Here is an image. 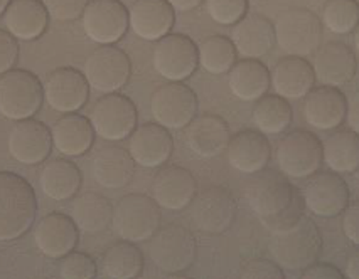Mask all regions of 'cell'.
Returning a JSON list of instances; mask_svg holds the SVG:
<instances>
[{"mask_svg": "<svg viewBox=\"0 0 359 279\" xmlns=\"http://www.w3.org/2000/svg\"><path fill=\"white\" fill-rule=\"evenodd\" d=\"M302 201L307 210L317 217H337L349 203L348 183L339 173L316 172L304 185Z\"/></svg>", "mask_w": 359, "mask_h": 279, "instance_id": "cell-15", "label": "cell"}, {"mask_svg": "<svg viewBox=\"0 0 359 279\" xmlns=\"http://www.w3.org/2000/svg\"><path fill=\"white\" fill-rule=\"evenodd\" d=\"M149 254L162 273L181 274L193 268L198 244L189 229L179 224H169L150 237Z\"/></svg>", "mask_w": 359, "mask_h": 279, "instance_id": "cell-5", "label": "cell"}, {"mask_svg": "<svg viewBox=\"0 0 359 279\" xmlns=\"http://www.w3.org/2000/svg\"><path fill=\"white\" fill-rule=\"evenodd\" d=\"M137 108L130 98L118 93L100 98L90 111V123L95 135L107 141H122L130 138L137 128Z\"/></svg>", "mask_w": 359, "mask_h": 279, "instance_id": "cell-11", "label": "cell"}, {"mask_svg": "<svg viewBox=\"0 0 359 279\" xmlns=\"http://www.w3.org/2000/svg\"><path fill=\"white\" fill-rule=\"evenodd\" d=\"M19 57L18 39L7 31H0V76L14 68Z\"/></svg>", "mask_w": 359, "mask_h": 279, "instance_id": "cell-43", "label": "cell"}, {"mask_svg": "<svg viewBox=\"0 0 359 279\" xmlns=\"http://www.w3.org/2000/svg\"><path fill=\"white\" fill-rule=\"evenodd\" d=\"M128 152L137 165L144 169H158L172 157L174 140L167 128L158 123H145L133 130L128 141Z\"/></svg>", "mask_w": 359, "mask_h": 279, "instance_id": "cell-20", "label": "cell"}, {"mask_svg": "<svg viewBox=\"0 0 359 279\" xmlns=\"http://www.w3.org/2000/svg\"><path fill=\"white\" fill-rule=\"evenodd\" d=\"M342 276L344 274L336 266L319 261H316L314 264H311L307 269L302 271L304 279H342Z\"/></svg>", "mask_w": 359, "mask_h": 279, "instance_id": "cell-45", "label": "cell"}, {"mask_svg": "<svg viewBox=\"0 0 359 279\" xmlns=\"http://www.w3.org/2000/svg\"><path fill=\"white\" fill-rule=\"evenodd\" d=\"M342 232L351 244L359 248V201L348 203L342 210Z\"/></svg>", "mask_w": 359, "mask_h": 279, "instance_id": "cell-44", "label": "cell"}, {"mask_svg": "<svg viewBox=\"0 0 359 279\" xmlns=\"http://www.w3.org/2000/svg\"><path fill=\"white\" fill-rule=\"evenodd\" d=\"M323 26L332 34H351L359 24L358 0H327L320 15Z\"/></svg>", "mask_w": 359, "mask_h": 279, "instance_id": "cell-38", "label": "cell"}, {"mask_svg": "<svg viewBox=\"0 0 359 279\" xmlns=\"http://www.w3.org/2000/svg\"><path fill=\"white\" fill-rule=\"evenodd\" d=\"M346 122L349 128L359 135V90L348 99V113H346Z\"/></svg>", "mask_w": 359, "mask_h": 279, "instance_id": "cell-46", "label": "cell"}, {"mask_svg": "<svg viewBox=\"0 0 359 279\" xmlns=\"http://www.w3.org/2000/svg\"><path fill=\"white\" fill-rule=\"evenodd\" d=\"M198 96L182 83L157 87L150 98V113L156 123L167 130H184L198 116Z\"/></svg>", "mask_w": 359, "mask_h": 279, "instance_id": "cell-10", "label": "cell"}, {"mask_svg": "<svg viewBox=\"0 0 359 279\" xmlns=\"http://www.w3.org/2000/svg\"><path fill=\"white\" fill-rule=\"evenodd\" d=\"M312 69H314L316 81L323 86H346L356 76V54L342 43L324 44L316 51Z\"/></svg>", "mask_w": 359, "mask_h": 279, "instance_id": "cell-24", "label": "cell"}, {"mask_svg": "<svg viewBox=\"0 0 359 279\" xmlns=\"http://www.w3.org/2000/svg\"><path fill=\"white\" fill-rule=\"evenodd\" d=\"M83 74L91 90L102 94L116 93L130 79L132 62L122 49L115 45H102L88 56Z\"/></svg>", "mask_w": 359, "mask_h": 279, "instance_id": "cell-13", "label": "cell"}, {"mask_svg": "<svg viewBox=\"0 0 359 279\" xmlns=\"http://www.w3.org/2000/svg\"><path fill=\"white\" fill-rule=\"evenodd\" d=\"M348 99L332 86L312 87L304 98L302 115L309 127L317 131H334L346 122Z\"/></svg>", "mask_w": 359, "mask_h": 279, "instance_id": "cell-18", "label": "cell"}, {"mask_svg": "<svg viewBox=\"0 0 359 279\" xmlns=\"http://www.w3.org/2000/svg\"><path fill=\"white\" fill-rule=\"evenodd\" d=\"M238 206L233 194L224 187H208L196 194L189 206V219L199 232L221 236L233 226Z\"/></svg>", "mask_w": 359, "mask_h": 279, "instance_id": "cell-9", "label": "cell"}, {"mask_svg": "<svg viewBox=\"0 0 359 279\" xmlns=\"http://www.w3.org/2000/svg\"><path fill=\"white\" fill-rule=\"evenodd\" d=\"M172 6L174 10L177 12H189L198 9L203 3V0H167Z\"/></svg>", "mask_w": 359, "mask_h": 279, "instance_id": "cell-48", "label": "cell"}, {"mask_svg": "<svg viewBox=\"0 0 359 279\" xmlns=\"http://www.w3.org/2000/svg\"><path fill=\"white\" fill-rule=\"evenodd\" d=\"M85 34L100 45H114L127 34L128 10L120 0H90L81 15Z\"/></svg>", "mask_w": 359, "mask_h": 279, "instance_id": "cell-14", "label": "cell"}, {"mask_svg": "<svg viewBox=\"0 0 359 279\" xmlns=\"http://www.w3.org/2000/svg\"><path fill=\"white\" fill-rule=\"evenodd\" d=\"M49 14L43 0H11L4 12V24L19 41H36L48 29Z\"/></svg>", "mask_w": 359, "mask_h": 279, "instance_id": "cell-29", "label": "cell"}, {"mask_svg": "<svg viewBox=\"0 0 359 279\" xmlns=\"http://www.w3.org/2000/svg\"><path fill=\"white\" fill-rule=\"evenodd\" d=\"M229 127L218 115H201L184 128V143L199 158H215L226 152Z\"/></svg>", "mask_w": 359, "mask_h": 279, "instance_id": "cell-23", "label": "cell"}, {"mask_svg": "<svg viewBox=\"0 0 359 279\" xmlns=\"http://www.w3.org/2000/svg\"><path fill=\"white\" fill-rule=\"evenodd\" d=\"M175 10L167 0H135L128 10V24L133 34L149 43L170 34Z\"/></svg>", "mask_w": 359, "mask_h": 279, "instance_id": "cell-22", "label": "cell"}, {"mask_svg": "<svg viewBox=\"0 0 359 279\" xmlns=\"http://www.w3.org/2000/svg\"><path fill=\"white\" fill-rule=\"evenodd\" d=\"M199 66L206 71V73L219 74L229 73V69L236 64L238 52L235 44L226 36H210L199 44L198 48Z\"/></svg>", "mask_w": 359, "mask_h": 279, "instance_id": "cell-37", "label": "cell"}, {"mask_svg": "<svg viewBox=\"0 0 359 279\" xmlns=\"http://www.w3.org/2000/svg\"><path fill=\"white\" fill-rule=\"evenodd\" d=\"M229 91L246 103H255L270 90V71L258 59H241L229 69Z\"/></svg>", "mask_w": 359, "mask_h": 279, "instance_id": "cell-31", "label": "cell"}, {"mask_svg": "<svg viewBox=\"0 0 359 279\" xmlns=\"http://www.w3.org/2000/svg\"><path fill=\"white\" fill-rule=\"evenodd\" d=\"M39 183L46 197L53 199L54 202H65L76 197L81 189L83 175L73 162L54 158L41 170Z\"/></svg>", "mask_w": 359, "mask_h": 279, "instance_id": "cell-32", "label": "cell"}, {"mask_svg": "<svg viewBox=\"0 0 359 279\" xmlns=\"http://www.w3.org/2000/svg\"><path fill=\"white\" fill-rule=\"evenodd\" d=\"M161 207L144 194H127L114 207L111 227L116 237L139 244L150 241L161 229Z\"/></svg>", "mask_w": 359, "mask_h": 279, "instance_id": "cell-4", "label": "cell"}, {"mask_svg": "<svg viewBox=\"0 0 359 279\" xmlns=\"http://www.w3.org/2000/svg\"><path fill=\"white\" fill-rule=\"evenodd\" d=\"M44 99L51 110L68 115L78 113L90 98V85L85 74L73 68L54 69L44 81Z\"/></svg>", "mask_w": 359, "mask_h": 279, "instance_id": "cell-16", "label": "cell"}, {"mask_svg": "<svg viewBox=\"0 0 359 279\" xmlns=\"http://www.w3.org/2000/svg\"><path fill=\"white\" fill-rule=\"evenodd\" d=\"M269 251L283 271L299 273L319 261L323 236L314 220L302 214L294 224L272 232Z\"/></svg>", "mask_w": 359, "mask_h": 279, "instance_id": "cell-2", "label": "cell"}, {"mask_svg": "<svg viewBox=\"0 0 359 279\" xmlns=\"http://www.w3.org/2000/svg\"><path fill=\"white\" fill-rule=\"evenodd\" d=\"M9 3H11V0H0V15L6 12L7 7H9Z\"/></svg>", "mask_w": 359, "mask_h": 279, "instance_id": "cell-50", "label": "cell"}, {"mask_svg": "<svg viewBox=\"0 0 359 279\" xmlns=\"http://www.w3.org/2000/svg\"><path fill=\"white\" fill-rule=\"evenodd\" d=\"M36 212L37 199L31 183L18 173L0 172V243L26 234Z\"/></svg>", "mask_w": 359, "mask_h": 279, "instance_id": "cell-3", "label": "cell"}, {"mask_svg": "<svg viewBox=\"0 0 359 279\" xmlns=\"http://www.w3.org/2000/svg\"><path fill=\"white\" fill-rule=\"evenodd\" d=\"M270 85L278 96L285 99H304L316 86V74L306 57L287 56L277 61L270 73Z\"/></svg>", "mask_w": 359, "mask_h": 279, "instance_id": "cell-27", "label": "cell"}, {"mask_svg": "<svg viewBox=\"0 0 359 279\" xmlns=\"http://www.w3.org/2000/svg\"><path fill=\"white\" fill-rule=\"evenodd\" d=\"M245 201L270 232L294 224L302 215L304 201L282 172H258L246 182Z\"/></svg>", "mask_w": 359, "mask_h": 279, "instance_id": "cell-1", "label": "cell"}, {"mask_svg": "<svg viewBox=\"0 0 359 279\" xmlns=\"http://www.w3.org/2000/svg\"><path fill=\"white\" fill-rule=\"evenodd\" d=\"M240 278L243 279H283L285 273L275 261L269 259H250L240 271Z\"/></svg>", "mask_w": 359, "mask_h": 279, "instance_id": "cell-42", "label": "cell"}, {"mask_svg": "<svg viewBox=\"0 0 359 279\" xmlns=\"http://www.w3.org/2000/svg\"><path fill=\"white\" fill-rule=\"evenodd\" d=\"M273 27L275 44L289 56H312L323 43V22L312 10H285L278 15Z\"/></svg>", "mask_w": 359, "mask_h": 279, "instance_id": "cell-7", "label": "cell"}, {"mask_svg": "<svg viewBox=\"0 0 359 279\" xmlns=\"http://www.w3.org/2000/svg\"><path fill=\"white\" fill-rule=\"evenodd\" d=\"M114 206L97 192L79 194L71 207V219L83 234L98 236L111 226Z\"/></svg>", "mask_w": 359, "mask_h": 279, "instance_id": "cell-33", "label": "cell"}, {"mask_svg": "<svg viewBox=\"0 0 359 279\" xmlns=\"http://www.w3.org/2000/svg\"><path fill=\"white\" fill-rule=\"evenodd\" d=\"M135 160L122 147L108 145L98 150L91 160V173L103 189L118 190L127 187L135 175Z\"/></svg>", "mask_w": 359, "mask_h": 279, "instance_id": "cell-28", "label": "cell"}, {"mask_svg": "<svg viewBox=\"0 0 359 279\" xmlns=\"http://www.w3.org/2000/svg\"><path fill=\"white\" fill-rule=\"evenodd\" d=\"M206 12L219 26H235L248 12V0H206Z\"/></svg>", "mask_w": 359, "mask_h": 279, "instance_id": "cell-39", "label": "cell"}, {"mask_svg": "<svg viewBox=\"0 0 359 279\" xmlns=\"http://www.w3.org/2000/svg\"><path fill=\"white\" fill-rule=\"evenodd\" d=\"M53 147L65 157H81L93 147L95 130L90 118L78 113H68L57 120L51 128Z\"/></svg>", "mask_w": 359, "mask_h": 279, "instance_id": "cell-30", "label": "cell"}, {"mask_svg": "<svg viewBox=\"0 0 359 279\" xmlns=\"http://www.w3.org/2000/svg\"><path fill=\"white\" fill-rule=\"evenodd\" d=\"M79 239V229L68 215L53 212L44 215L34 227V243L43 256L61 259L74 251Z\"/></svg>", "mask_w": 359, "mask_h": 279, "instance_id": "cell-21", "label": "cell"}, {"mask_svg": "<svg viewBox=\"0 0 359 279\" xmlns=\"http://www.w3.org/2000/svg\"><path fill=\"white\" fill-rule=\"evenodd\" d=\"M154 69L169 83H182L199 66L198 45L184 34H167L157 41L152 54Z\"/></svg>", "mask_w": 359, "mask_h": 279, "instance_id": "cell-12", "label": "cell"}, {"mask_svg": "<svg viewBox=\"0 0 359 279\" xmlns=\"http://www.w3.org/2000/svg\"><path fill=\"white\" fill-rule=\"evenodd\" d=\"M152 199L164 210L181 212L187 209L198 194L194 175L177 165L162 166L152 180Z\"/></svg>", "mask_w": 359, "mask_h": 279, "instance_id": "cell-17", "label": "cell"}, {"mask_svg": "<svg viewBox=\"0 0 359 279\" xmlns=\"http://www.w3.org/2000/svg\"><path fill=\"white\" fill-rule=\"evenodd\" d=\"M144 271V254L133 243L120 241L103 252L98 274L108 279H133Z\"/></svg>", "mask_w": 359, "mask_h": 279, "instance_id": "cell-35", "label": "cell"}, {"mask_svg": "<svg viewBox=\"0 0 359 279\" xmlns=\"http://www.w3.org/2000/svg\"><path fill=\"white\" fill-rule=\"evenodd\" d=\"M344 276L349 279H359V249L346 259Z\"/></svg>", "mask_w": 359, "mask_h": 279, "instance_id": "cell-47", "label": "cell"}, {"mask_svg": "<svg viewBox=\"0 0 359 279\" xmlns=\"http://www.w3.org/2000/svg\"><path fill=\"white\" fill-rule=\"evenodd\" d=\"M60 276L62 279H93L98 276V266L88 254L71 251L60 259Z\"/></svg>", "mask_w": 359, "mask_h": 279, "instance_id": "cell-40", "label": "cell"}, {"mask_svg": "<svg viewBox=\"0 0 359 279\" xmlns=\"http://www.w3.org/2000/svg\"><path fill=\"white\" fill-rule=\"evenodd\" d=\"M44 101V87L36 74L11 69L0 76V115L11 122L32 118Z\"/></svg>", "mask_w": 359, "mask_h": 279, "instance_id": "cell-6", "label": "cell"}, {"mask_svg": "<svg viewBox=\"0 0 359 279\" xmlns=\"http://www.w3.org/2000/svg\"><path fill=\"white\" fill-rule=\"evenodd\" d=\"M231 43L243 59H262L275 45V27L260 14H246L231 31Z\"/></svg>", "mask_w": 359, "mask_h": 279, "instance_id": "cell-26", "label": "cell"}, {"mask_svg": "<svg viewBox=\"0 0 359 279\" xmlns=\"http://www.w3.org/2000/svg\"><path fill=\"white\" fill-rule=\"evenodd\" d=\"M353 44H354V51L359 54V24H358V27L353 31Z\"/></svg>", "mask_w": 359, "mask_h": 279, "instance_id": "cell-49", "label": "cell"}, {"mask_svg": "<svg viewBox=\"0 0 359 279\" xmlns=\"http://www.w3.org/2000/svg\"><path fill=\"white\" fill-rule=\"evenodd\" d=\"M323 162L339 175H353L359 170V135L353 130L332 133L323 141Z\"/></svg>", "mask_w": 359, "mask_h": 279, "instance_id": "cell-34", "label": "cell"}, {"mask_svg": "<svg viewBox=\"0 0 359 279\" xmlns=\"http://www.w3.org/2000/svg\"><path fill=\"white\" fill-rule=\"evenodd\" d=\"M7 147L11 157L19 164L39 165L51 155V130L37 120H20L12 127Z\"/></svg>", "mask_w": 359, "mask_h": 279, "instance_id": "cell-19", "label": "cell"}, {"mask_svg": "<svg viewBox=\"0 0 359 279\" xmlns=\"http://www.w3.org/2000/svg\"><path fill=\"white\" fill-rule=\"evenodd\" d=\"M275 160L285 177L306 180L323 165V141L314 133L300 128L289 131L278 141Z\"/></svg>", "mask_w": 359, "mask_h": 279, "instance_id": "cell-8", "label": "cell"}, {"mask_svg": "<svg viewBox=\"0 0 359 279\" xmlns=\"http://www.w3.org/2000/svg\"><path fill=\"white\" fill-rule=\"evenodd\" d=\"M252 118L258 131L266 136H278L289 130L294 122V111L289 99L278 96V94H265V96L255 101Z\"/></svg>", "mask_w": 359, "mask_h": 279, "instance_id": "cell-36", "label": "cell"}, {"mask_svg": "<svg viewBox=\"0 0 359 279\" xmlns=\"http://www.w3.org/2000/svg\"><path fill=\"white\" fill-rule=\"evenodd\" d=\"M226 158L236 172L253 175L266 169L272 158V148L262 131L241 130L229 138Z\"/></svg>", "mask_w": 359, "mask_h": 279, "instance_id": "cell-25", "label": "cell"}, {"mask_svg": "<svg viewBox=\"0 0 359 279\" xmlns=\"http://www.w3.org/2000/svg\"><path fill=\"white\" fill-rule=\"evenodd\" d=\"M90 0H43L49 17L57 22H73L83 15Z\"/></svg>", "mask_w": 359, "mask_h": 279, "instance_id": "cell-41", "label": "cell"}]
</instances>
